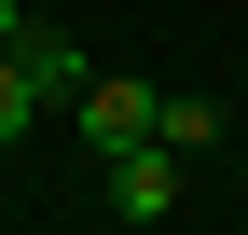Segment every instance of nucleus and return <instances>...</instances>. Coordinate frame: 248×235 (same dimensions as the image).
Here are the masks:
<instances>
[{"mask_svg":"<svg viewBox=\"0 0 248 235\" xmlns=\"http://www.w3.org/2000/svg\"><path fill=\"white\" fill-rule=\"evenodd\" d=\"M179 194H193V152L179 138H124L110 152V221H179Z\"/></svg>","mask_w":248,"mask_h":235,"instance_id":"f257e3e1","label":"nucleus"},{"mask_svg":"<svg viewBox=\"0 0 248 235\" xmlns=\"http://www.w3.org/2000/svg\"><path fill=\"white\" fill-rule=\"evenodd\" d=\"M152 138H179V152H221V97H152Z\"/></svg>","mask_w":248,"mask_h":235,"instance_id":"20e7f679","label":"nucleus"},{"mask_svg":"<svg viewBox=\"0 0 248 235\" xmlns=\"http://www.w3.org/2000/svg\"><path fill=\"white\" fill-rule=\"evenodd\" d=\"M69 125H83V152H124V138H152V83H124V69H83Z\"/></svg>","mask_w":248,"mask_h":235,"instance_id":"f03ea898","label":"nucleus"},{"mask_svg":"<svg viewBox=\"0 0 248 235\" xmlns=\"http://www.w3.org/2000/svg\"><path fill=\"white\" fill-rule=\"evenodd\" d=\"M0 42H28V0H0Z\"/></svg>","mask_w":248,"mask_h":235,"instance_id":"39448f33","label":"nucleus"},{"mask_svg":"<svg viewBox=\"0 0 248 235\" xmlns=\"http://www.w3.org/2000/svg\"><path fill=\"white\" fill-rule=\"evenodd\" d=\"M42 111H55V97H42V69H28V55H14V42H0V152H14V138H28V125H42Z\"/></svg>","mask_w":248,"mask_h":235,"instance_id":"7ed1b4c3","label":"nucleus"}]
</instances>
